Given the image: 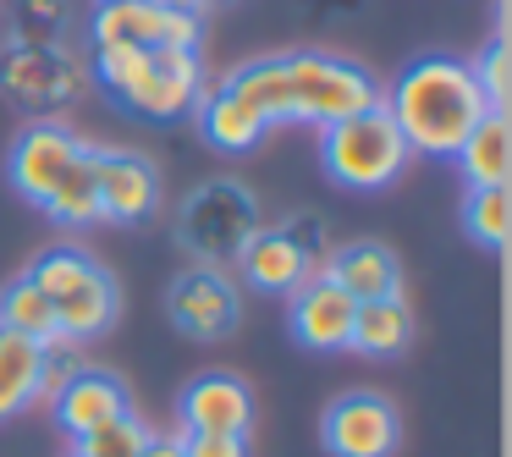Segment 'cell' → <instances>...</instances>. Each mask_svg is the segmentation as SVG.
<instances>
[{"instance_id": "cell-16", "label": "cell", "mask_w": 512, "mask_h": 457, "mask_svg": "<svg viewBox=\"0 0 512 457\" xmlns=\"http://www.w3.org/2000/svg\"><path fill=\"white\" fill-rule=\"evenodd\" d=\"M237 276H243L254 292L292 298V292H298L309 276H320V270L309 265V254H303L281 226H259V232L243 243V254H237Z\"/></svg>"}, {"instance_id": "cell-30", "label": "cell", "mask_w": 512, "mask_h": 457, "mask_svg": "<svg viewBox=\"0 0 512 457\" xmlns=\"http://www.w3.org/2000/svg\"><path fill=\"white\" fill-rule=\"evenodd\" d=\"M188 6H193L199 17H210V12H226V6H237V0H188Z\"/></svg>"}, {"instance_id": "cell-2", "label": "cell", "mask_w": 512, "mask_h": 457, "mask_svg": "<svg viewBox=\"0 0 512 457\" xmlns=\"http://www.w3.org/2000/svg\"><path fill=\"white\" fill-rule=\"evenodd\" d=\"M380 111L397 122L413 155L452 160L463 138L490 116L485 94H479L468 61L457 56H413L397 78L380 89Z\"/></svg>"}, {"instance_id": "cell-9", "label": "cell", "mask_w": 512, "mask_h": 457, "mask_svg": "<svg viewBox=\"0 0 512 457\" xmlns=\"http://www.w3.org/2000/svg\"><path fill=\"white\" fill-rule=\"evenodd\" d=\"M83 149L89 144H83L67 122L39 116V122H28L23 133L12 138V149H6V182H12V193L23 204L45 210V199L56 193V182L83 160Z\"/></svg>"}, {"instance_id": "cell-11", "label": "cell", "mask_w": 512, "mask_h": 457, "mask_svg": "<svg viewBox=\"0 0 512 457\" xmlns=\"http://www.w3.org/2000/svg\"><path fill=\"white\" fill-rule=\"evenodd\" d=\"M166 320L177 325L188 342H226L243 320V292L226 270L215 265H188L166 287Z\"/></svg>"}, {"instance_id": "cell-31", "label": "cell", "mask_w": 512, "mask_h": 457, "mask_svg": "<svg viewBox=\"0 0 512 457\" xmlns=\"http://www.w3.org/2000/svg\"><path fill=\"white\" fill-rule=\"evenodd\" d=\"M94 6H127V0H94Z\"/></svg>"}, {"instance_id": "cell-23", "label": "cell", "mask_w": 512, "mask_h": 457, "mask_svg": "<svg viewBox=\"0 0 512 457\" xmlns=\"http://www.w3.org/2000/svg\"><path fill=\"white\" fill-rule=\"evenodd\" d=\"M0 331H17V336H28V342H39V347L61 342L56 309H50V298L28 276H17V281L0 287Z\"/></svg>"}, {"instance_id": "cell-27", "label": "cell", "mask_w": 512, "mask_h": 457, "mask_svg": "<svg viewBox=\"0 0 512 457\" xmlns=\"http://www.w3.org/2000/svg\"><path fill=\"white\" fill-rule=\"evenodd\" d=\"M507 61H512L507 28H496L490 45L479 50V61H468V72H474V83H479V94H485L490 111H507Z\"/></svg>"}, {"instance_id": "cell-15", "label": "cell", "mask_w": 512, "mask_h": 457, "mask_svg": "<svg viewBox=\"0 0 512 457\" xmlns=\"http://www.w3.org/2000/svg\"><path fill=\"white\" fill-rule=\"evenodd\" d=\"M287 303H292V309H287L292 342L309 347V353H347V336H353V309H358V303L347 298L331 276H309Z\"/></svg>"}, {"instance_id": "cell-33", "label": "cell", "mask_w": 512, "mask_h": 457, "mask_svg": "<svg viewBox=\"0 0 512 457\" xmlns=\"http://www.w3.org/2000/svg\"><path fill=\"white\" fill-rule=\"evenodd\" d=\"M6 6H12V0H6Z\"/></svg>"}, {"instance_id": "cell-22", "label": "cell", "mask_w": 512, "mask_h": 457, "mask_svg": "<svg viewBox=\"0 0 512 457\" xmlns=\"http://www.w3.org/2000/svg\"><path fill=\"white\" fill-rule=\"evenodd\" d=\"M45 221L61 226V232H89L100 221V193H94V144L83 149V160L56 182V193L45 199Z\"/></svg>"}, {"instance_id": "cell-7", "label": "cell", "mask_w": 512, "mask_h": 457, "mask_svg": "<svg viewBox=\"0 0 512 457\" xmlns=\"http://www.w3.org/2000/svg\"><path fill=\"white\" fill-rule=\"evenodd\" d=\"M199 50L204 17L193 6H166V0H127V6H94L89 17V50Z\"/></svg>"}, {"instance_id": "cell-28", "label": "cell", "mask_w": 512, "mask_h": 457, "mask_svg": "<svg viewBox=\"0 0 512 457\" xmlns=\"http://www.w3.org/2000/svg\"><path fill=\"white\" fill-rule=\"evenodd\" d=\"M182 457H248V435H182Z\"/></svg>"}, {"instance_id": "cell-5", "label": "cell", "mask_w": 512, "mask_h": 457, "mask_svg": "<svg viewBox=\"0 0 512 457\" xmlns=\"http://www.w3.org/2000/svg\"><path fill=\"white\" fill-rule=\"evenodd\" d=\"M320 166L342 193H386L413 166V149L397 133V122L380 105H369L347 122L320 127Z\"/></svg>"}, {"instance_id": "cell-24", "label": "cell", "mask_w": 512, "mask_h": 457, "mask_svg": "<svg viewBox=\"0 0 512 457\" xmlns=\"http://www.w3.org/2000/svg\"><path fill=\"white\" fill-rule=\"evenodd\" d=\"M507 221H512V204H507V188H468L463 199V226L479 248L496 254L507 243Z\"/></svg>"}, {"instance_id": "cell-19", "label": "cell", "mask_w": 512, "mask_h": 457, "mask_svg": "<svg viewBox=\"0 0 512 457\" xmlns=\"http://www.w3.org/2000/svg\"><path fill=\"white\" fill-rule=\"evenodd\" d=\"M457 171H463L468 188H507L512 177V127H507V111H490L474 133L463 138L457 149Z\"/></svg>"}, {"instance_id": "cell-4", "label": "cell", "mask_w": 512, "mask_h": 457, "mask_svg": "<svg viewBox=\"0 0 512 457\" xmlns=\"http://www.w3.org/2000/svg\"><path fill=\"white\" fill-rule=\"evenodd\" d=\"M23 276L50 298L56 331H61V342H72V347L105 336L116 325V314H122V292H116L111 270L78 243H50Z\"/></svg>"}, {"instance_id": "cell-25", "label": "cell", "mask_w": 512, "mask_h": 457, "mask_svg": "<svg viewBox=\"0 0 512 457\" xmlns=\"http://www.w3.org/2000/svg\"><path fill=\"white\" fill-rule=\"evenodd\" d=\"M149 441H155V430H149L138 413H122V419L100 424V430L78 435V452L83 457H144Z\"/></svg>"}, {"instance_id": "cell-1", "label": "cell", "mask_w": 512, "mask_h": 457, "mask_svg": "<svg viewBox=\"0 0 512 457\" xmlns=\"http://www.w3.org/2000/svg\"><path fill=\"white\" fill-rule=\"evenodd\" d=\"M226 94L265 116V127H331L380 105V78L347 56L325 50H292V56H259L221 78Z\"/></svg>"}, {"instance_id": "cell-13", "label": "cell", "mask_w": 512, "mask_h": 457, "mask_svg": "<svg viewBox=\"0 0 512 457\" xmlns=\"http://www.w3.org/2000/svg\"><path fill=\"white\" fill-rule=\"evenodd\" d=\"M177 424L182 435H254V391L243 375H193L177 397Z\"/></svg>"}, {"instance_id": "cell-18", "label": "cell", "mask_w": 512, "mask_h": 457, "mask_svg": "<svg viewBox=\"0 0 512 457\" xmlns=\"http://www.w3.org/2000/svg\"><path fill=\"white\" fill-rule=\"evenodd\" d=\"M193 116H199V133L210 138V149H221V155H248V149H259V138L270 133L265 116H254L237 94H226L221 83L199 94Z\"/></svg>"}, {"instance_id": "cell-6", "label": "cell", "mask_w": 512, "mask_h": 457, "mask_svg": "<svg viewBox=\"0 0 512 457\" xmlns=\"http://www.w3.org/2000/svg\"><path fill=\"white\" fill-rule=\"evenodd\" d=\"M265 226L259 215V199L248 182L237 177H210L177 204V243L193 265H215V270H232L243 243Z\"/></svg>"}, {"instance_id": "cell-8", "label": "cell", "mask_w": 512, "mask_h": 457, "mask_svg": "<svg viewBox=\"0 0 512 457\" xmlns=\"http://www.w3.org/2000/svg\"><path fill=\"white\" fill-rule=\"evenodd\" d=\"M78 89H83V72L67 56V45H23V39L0 45V94L12 105H23L34 122L72 105Z\"/></svg>"}, {"instance_id": "cell-32", "label": "cell", "mask_w": 512, "mask_h": 457, "mask_svg": "<svg viewBox=\"0 0 512 457\" xmlns=\"http://www.w3.org/2000/svg\"><path fill=\"white\" fill-rule=\"evenodd\" d=\"M67 457H83V452H67Z\"/></svg>"}, {"instance_id": "cell-3", "label": "cell", "mask_w": 512, "mask_h": 457, "mask_svg": "<svg viewBox=\"0 0 512 457\" xmlns=\"http://www.w3.org/2000/svg\"><path fill=\"white\" fill-rule=\"evenodd\" d=\"M89 78L122 105L138 122L171 127L182 116H193L204 94V61L199 50H133V45H111V50H89Z\"/></svg>"}, {"instance_id": "cell-20", "label": "cell", "mask_w": 512, "mask_h": 457, "mask_svg": "<svg viewBox=\"0 0 512 457\" xmlns=\"http://www.w3.org/2000/svg\"><path fill=\"white\" fill-rule=\"evenodd\" d=\"M413 342V309L408 298H375L353 309V336H347V353L364 358H397Z\"/></svg>"}, {"instance_id": "cell-10", "label": "cell", "mask_w": 512, "mask_h": 457, "mask_svg": "<svg viewBox=\"0 0 512 457\" xmlns=\"http://www.w3.org/2000/svg\"><path fill=\"white\" fill-rule=\"evenodd\" d=\"M320 446L331 457H397L402 413L380 391H342L320 413Z\"/></svg>"}, {"instance_id": "cell-17", "label": "cell", "mask_w": 512, "mask_h": 457, "mask_svg": "<svg viewBox=\"0 0 512 457\" xmlns=\"http://www.w3.org/2000/svg\"><path fill=\"white\" fill-rule=\"evenodd\" d=\"M325 276H331L353 303L402 298V259H397V248L375 243V237H353V243L331 248V265H325Z\"/></svg>"}, {"instance_id": "cell-14", "label": "cell", "mask_w": 512, "mask_h": 457, "mask_svg": "<svg viewBox=\"0 0 512 457\" xmlns=\"http://www.w3.org/2000/svg\"><path fill=\"white\" fill-rule=\"evenodd\" d=\"M50 413H56V424L78 441V435L100 430V424L122 419V413H133V391H127L122 375H111V369H72L67 380H61L56 391H50Z\"/></svg>"}, {"instance_id": "cell-26", "label": "cell", "mask_w": 512, "mask_h": 457, "mask_svg": "<svg viewBox=\"0 0 512 457\" xmlns=\"http://www.w3.org/2000/svg\"><path fill=\"white\" fill-rule=\"evenodd\" d=\"M23 45H61L67 39V0H12V34Z\"/></svg>"}, {"instance_id": "cell-12", "label": "cell", "mask_w": 512, "mask_h": 457, "mask_svg": "<svg viewBox=\"0 0 512 457\" xmlns=\"http://www.w3.org/2000/svg\"><path fill=\"white\" fill-rule=\"evenodd\" d=\"M94 193H100L105 226H144L160 204V171L149 155L94 144Z\"/></svg>"}, {"instance_id": "cell-29", "label": "cell", "mask_w": 512, "mask_h": 457, "mask_svg": "<svg viewBox=\"0 0 512 457\" xmlns=\"http://www.w3.org/2000/svg\"><path fill=\"white\" fill-rule=\"evenodd\" d=\"M144 457H182V435H155Z\"/></svg>"}, {"instance_id": "cell-21", "label": "cell", "mask_w": 512, "mask_h": 457, "mask_svg": "<svg viewBox=\"0 0 512 457\" xmlns=\"http://www.w3.org/2000/svg\"><path fill=\"white\" fill-rule=\"evenodd\" d=\"M45 397V347L17 331H0V424Z\"/></svg>"}]
</instances>
